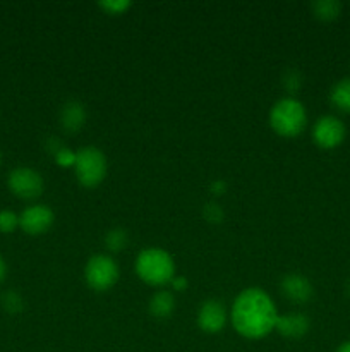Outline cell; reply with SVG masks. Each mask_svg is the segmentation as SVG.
Segmentation results:
<instances>
[{
    "mask_svg": "<svg viewBox=\"0 0 350 352\" xmlns=\"http://www.w3.org/2000/svg\"><path fill=\"white\" fill-rule=\"evenodd\" d=\"M98 6L108 14H124L130 7V2L129 0H102Z\"/></svg>",
    "mask_w": 350,
    "mask_h": 352,
    "instance_id": "obj_21",
    "label": "cell"
},
{
    "mask_svg": "<svg viewBox=\"0 0 350 352\" xmlns=\"http://www.w3.org/2000/svg\"><path fill=\"white\" fill-rule=\"evenodd\" d=\"M0 160H2V157H0Z\"/></svg>",
    "mask_w": 350,
    "mask_h": 352,
    "instance_id": "obj_29",
    "label": "cell"
},
{
    "mask_svg": "<svg viewBox=\"0 0 350 352\" xmlns=\"http://www.w3.org/2000/svg\"><path fill=\"white\" fill-rule=\"evenodd\" d=\"M229 313H226L225 305L218 299H208L202 302L198 309L196 322L198 327L206 333H218L225 329Z\"/></svg>",
    "mask_w": 350,
    "mask_h": 352,
    "instance_id": "obj_8",
    "label": "cell"
},
{
    "mask_svg": "<svg viewBox=\"0 0 350 352\" xmlns=\"http://www.w3.org/2000/svg\"><path fill=\"white\" fill-rule=\"evenodd\" d=\"M202 217H205L209 223H220L223 220V217H225V213H223V208L218 203L208 201L205 205V208H202Z\"/></svg>",
    "mask_w": 350,
    "mask_h": 352,
    "instance_id": "obj_20",
    "label": "cell"
},
{
    "mask_svg": "<svg viewBox=\"0 0 350 352\" xmlns=\"http://www.w3.org/2000/svg\"><path fill=\"white\" fill-rule=\"evenodd\" d=\"M84 278L93 291L105 292L119 280V267L108 254H95L86 263Z\"/></svg>",
    "mask_w": 350,
    "mask_h": 352,
    "instance_id": "obj_5",
    "label": "cell"
},
{
    "mask_svg": "<svg viewBox=\"0 0 350 352\" xmlns=\"http://www.w3.org/2000/svg\"><path fill=\"white\" fill-rule=\"evenodd\" d=\"M129 244V234L122 227H113L105 234V246L112 253H120Z\"/></svg>",
    "mask_w": 350,
    "mask_h": 352,
    "instance_id": "obj_16",
    "label": "cell"
},
{
    "mask_svg": "<svg viewBox=\"0 0 350 352\" xmlns=\"http://www.w3.org/2000/svg\"><path fill=\"white\" fill-rule=\"evenodd\" d=\"M86 107L78 100H69L62 105L60 112H58V122H60L62 129L69 134H74L82 129L86 124Z\"/></svg>",
    "mask_w": 350,
    "mask_h": 352,
    "instance_id": "obj_12",
    "label": "cell"
},
{
    "mask_svg": "<svg viewBox=\"0 0 350 352\" xmlns=\"http://www.w3.org/2000/svg\"><path fill=\"white\" fill-rule=\"evenodd\" d=\"M307 124V112L302 102L294 96L278 100L270 110V126L283 138L299 136Z\"/></svg>",
    "mask_w": 350,
    "mask_h": 352,
    "instance_id": "obj_3",
    "label": "cell"
},
{
    "mask_svg": "<svg viewBox=\"0 0 350 352\" xmlns=\"http://www.w3.org/2000/svg\"><path fill=\"white\" fill-rule=\"evenodd\" d=\"M54 158L58 165H62V167H74L75 151L69 150V148H64V150L58 151Z\"/></svg>",
    "mask_w": 350,
    "mask_h": 352,
    "instance_id": "obj_22",
    "label": "cell"
},
{
    "mask_svg": "<svg viewBox=\"0 0 350 352\" xmlns=\"http://www.w3.org/2000/svg\"><path fill=\"white\" fill-rule=\"evenodd\" d=\"M280 292L294 305H305L314 296L311 280L302 274H287L280 280Z\"/></svg>",
    "mask_w": 350,
    "mask_h": 352,
    "instance_id": "obj_10",
    "label": "cell"
},
{
    "mask_svg": "<svg viewBox=\"0 0 350 352\" xmlns=\"http://www.w3.org/2000/svg\"><path fill=\"white\" fill-rule=\"evenodd\" d=\"M136 274L150 285H165L174 280V258L161 248H146L136 258Z\"/></svg>",
    "mask_w": 350,
    "mask_h": 352,
    "instance_id": "obj_2",
    "label": "cell"
},
{
    "mask_svg": "<svg viewBox=\"0 0 350 352\" xmlns=\"http://www.w3.org/2000/svg\"><path fill=\"white\" fill-rule=\"evenodd\" d=\"M311 329V322L304 313L292 311L287 315H278L275 330L285 339H302Z\"/></svg>",
    "mask_w": 350,
    "mask_h": 352,
    "instance_id": "obj_11",
    "label": "cell"
},
{
    "mask_svg": "<svg viewBox=\"0 0 350 352\" xmlns=\"http://www.w3.org/2000/svg\"><path fill=\"white\" fill-rule=\"evenodd\" d=\"M281 85H283V88L287 89L290 95H295V93L302 88V74L297 71V69H288V71L283 74Z\"/></svg>",
    "mask_w": 350,
    "mask_h": 352,
    "instance_id": "obj_18",
    "label": "cell"
},
{
    "mask_svg": "<svg viewBox=\"0 0 350 352\" xmlns=\"http://www.w3.org/2000/svg\"><path fill=\"white\" fill-rule=\"evenodd\" d=\"M151 316L156 320H167L170 318L172 313L175 309V298L170 291H163L160 289L158 292H154L150 299V305H148Z\"/></svg>",
    "mask_w": 350,
    "mask_h": 352,
    "instance_id": "obj_13",
    "label": "cell"
},
{
    "mask_svg": "<svg viewBox=\"0 0 350 352\" xmlns=\"http://www.w3.org/2000/svg\"><path fill=\"white\" fill-rule=\"evenodd\" d=\"M311 10L318 19L333 21L342 12V3L336 2V0H316L311 3Z\"/></svg>",
    "mask_w": 350,
    "mask_h": 352,
    "instance_id": "obj_15",
    "label": "cell"
},
{
    "mask_svg": "<svg viewBox=\"0 0 350 352\" xmlns=\"http://www.w3.org/2000/svg\"><path fill=\"white\" fill-rule=\"evenodd\" d=\"M45 148H47L48 153L54 155V157H55V155H57L58 151L64 150L65 146H64V143H62V141L58 140V138L51 136V138H48V140H47V144H45Z\"/></svg>",
    "mask_w": 350,
    "mask_h": 352,
    "instance_id": "obj_23",
    "label": "cell"
},
{
    "mask_svg": "<svg viewBox=\"0 0 350 352\" xmlns=\"http://www.w3.org/2000/svg\"><path fill=\"white\" fill-rule=\"evenodd\" d=\"M172 285H174L175 291H184V289L187 287V278H185V277H174V280H172Z\"/></svg>",
    "mask_w": 350,
    "mask_h": 352,
    "instance_id": "obj_25",
    "label": "cell"
},
{
    "mask_svg": "<svg viewBox=\"0 0 350 352\" xmlns=\"http://www.w3.org/2000/svg\"><path fill=\"white\" fill-rule=\"evenodd\" d=\"M5 275H7V265H5V260H3V258L0 256V282H2L3 278H5Z\"/></svg>",
    "mask_w": 350,
    "mask_h": 352,
    "instance_id": "obj_26",
    "label": "cell"
},
{
    "mask_svg": "<svg viewBox=\"0 0 350 352\" xmlns=\"http://www.w3.org/2000/svg\"><path fill=\"white\" fill-rule=\"evenodd\" d=\"M347 294L350 296V278H349V282H347Z\"/></svg>",
    "mask_w": 350,
    "mask_h": 352,
    "instance_id": "obj_28",
    "label": "cell"
},
{
    "mask_svg": "<svg viewBox=\"0 0 350 352\" xmlns=\"http://www.w3.org/2000/svg\"><path fill=\"white\" fill-rule=\"evenodd\" d=\"M211 192L215 196H220V195H223V192H225V189H226V182L223 181V179H216V181H213L211 182Z\"/></svg>",
    "mask_w": 350,
    "mask_h": 352,
    "instance_id": "obj_24",
    "label": "cell"
},
{
    "mask_svg": "<svg viewBox=\"0 0 350 352\" xmlns=\"http://www.w3.org/2000/svg\"><path fill=\"white\" fill-rule=\"evenodd\" d=\"M108 165L106 157L100 148L96 146H82L75 151L74 172L78 181L86 188H96L102 184L105 179Z\"/></svg>",
    "mask_w": 350,
    "mask_h": 352,
    "instance_id": "obj_4",
    "label": "cell"
},
{
    "mask_svg": "<svg viewBox=\"0 0 350 352\" xmlns=\"http://www.w3.org/2000/svg\"><path fill=\"white\" fill-rule=\"evenodd\" d=\"M278 311L273 299L259 287H249L240 292L232 305L230 320L237 333L246 339H263L277 325Z\"/></svg>",
    "mask_w": 350,
    "mask_h": 352,
    "instance_id": "obj_1",
    "label": "cell"
},
{
    "mask_svg": "<svg viewBox=\"0 0 350 352\" xmlns=\"http://www.w3.org/2000/svg\"><path fill=\"white\" fill-rule=\"evenodd\" d=\"M336 352H350V340H349V342H343L342 346L336 349Z\"/></svg>",
    "mask_w": 350,
    "mask_h": 352,
    "instance_id": "obj_27",
    "label": "cell"
},
{
    "mask_svg": "<svg viewBox=\"0 0 350 352\" xmlns=\"http://www.w3.org/2000/svg\"><path fill=\"white\" fill-rule=\"evenodd\" d=\"M345 126L335 116H323L312 127V140L323 150H333L345 140Z\"/></svg>",
    "mask_w": 350,
    "mask_h": 352,
    "instance_id": "obj_7",
    "label": "cell"
},
{
    "mask_svg": "<svg viewBox=\"0 0 350 352\" xmlns=\"http://www.w3.org/2000/svg\"><path fill=\"white\" fill-rule=\"evenodd\" d=\"M7 184L14 196L21 199H34L43 192V177L31 167H16L7 177Z\"/></svg>",
    "mask_w": 350,
    "mask_h": 352,
    "instance_id": "obj_6",
    "label": "cell"
},
{
    "mask_svg": "<svg viewBox=\"0 0 350 352\" xmlns=\"http://www.w3.org/2000/svg\"><path fill=\"white\" fill-rule=\"evenodd\" d=\"M17 227H19V215H16L10 210H2L0 212V232H14Z\"/></svg>",
    "mask_w": 350,
    "mask_h": 352,
    "instance_id": "obj_19",
    "label": "cell"
},
{
    "mask_svg": "<svg viewBox=\"0 0 350 352\" xmlns=\"http://www.w3.org/2000/svg\"><path fill=\"white\" fill-rule=\"evenodd\" d=\"M54 219V212L47 205H31L19 215V227L30 236H40L50 229Z\"/></svg>",
    "mask_w": 350,
    "mask_h": 352,
    "instance_id": "obj_9",
    "label": "cell"
},
{
    "mask_svg": "<svg viewBox=\"0 0 350 352\" xmlns=\"http://www.w3.org/2000/svg\"><path fill=\"white\" fill-rule=\"evenodd\" d=\"M329 100L342 112L350 113V78L340 79L329 91Z\"/></svg>",
    "mask_w": 350,
    "mask_h": 352,
    "instance_id": "obj_14",
    "label": "cell"
},
{
    "mask_svg": "<svg viewBox=\"0 0 350 352\" xmlns=\"http://www.w3.org/2000/svg\"><path fill=\"white\" fill-rule=\"evenodd\" d=\"M0 302H2V308L7 313H10V315H17V313H21L24 309V299L17 291L3 292L2 298H0Z\"/></svg>",
    "mask_w": 350,
    "mask_h": 352,
    "instance_id": "obj_17",
    "label": "cell"
}]
</instances>
